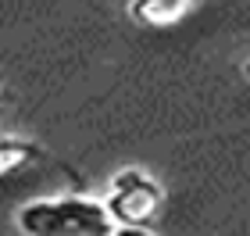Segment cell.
<instances>
[{"label": "cell", "mask_w": 250, "mask_h": 236, "mask_svg": "<svg viewBox=\"0 0 250 236\" xmlns=\"http://www.w3.org/2000/svg\"><path fill=\"white\" fill-rule=\"evenodd\" d=\"M111 236H157L150 226H115Z\"/></svg>", "instance_id": "5b68a950"}, {"label": "cell", "mask_w": 250, "mask_h": 236, "mask_svg": "<svg viewBox=\"0 0 250 236\" xmlns=\"http://www.w3.org/2000/svg\"><path fill=\"white\" fill-rule=\"evenodd\" d=\"M40 157V147L32 140H18V136H0V175L15 172V168L29 165Z\"/></svg>", "instance_id": "277c9868"}, {"label": "cell", "mask_w": 250, "mask_h": 236, "mask_svg": "<svg viewBox=\"0 0 250 236\" xmlns=\"http://www.w3.org/2000/svg\"><path fill=\"white\" fill-rule=\"evenodd\" d=\"M175 4H186V7H193V4H197V0H175Z\"/></svg>", "instance_id": "8992f818"}, {"label": "cell", "mask_w": 250, "mask_h": 236, "mask_svg": "<svg viewBox=\"0 0 250 236\" xmlns=\"http://www.w3.org/2000/svg\"><path fill=\"white\" fill-rule=\"evenodd\" d=\"M15 226L21 236H111V222L104 200L64 193V197H36L15 211Z\"/></svg>", "instance_id": "6da1fadb"}, {"label": "cell", "mask_w": 250, "mask_h": 236, "mask_svg": "<svg viewBox=\"0 0 250 236\" xmlns=\"http://www.w3.org/2000/svg\"><path fill=\"white\" fill-rule=\"evenodd\" d=\"M186 11L189 7L186 4H175V0H129V18L136 21V25H146V29L175 25Z\"/></svg>", "instance_id": "3957f363"}, {"label": "cell", "mask_w": 250, "mask_h": 236, "mask_svg": "<svg viewBox=\"0 0 250 236\" xmlns=\"http://www.w3.org/2000/svg\"><path fill=\"white\" fill-rule=\"evenodd\" d=\"M247 79H250V61H247Z\"/></svg>", "instance_id": "52a82bcc"}, {"label": "cell", "mask_w": 250, "mask_h": 236, "mask_svg": "<svg viewBox=\"0 0 250 236\" xmlns=\"http://www.w3.org/2000/svg\"><path fill=\"white\" fill-rule=\"evenodd\" d=\"M165 190L143 168H118L107 183L104 208L115 226H150L161 215Z\"/></svg>", "instance_id": "7a4b0ae2"}]
</instances>
